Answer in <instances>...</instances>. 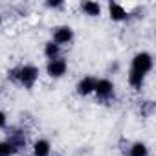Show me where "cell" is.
I'll list each match as a JSON object with an SVG mask.
<instances>
[{"label": "cell", "mask_w": 156, "mask_h": 156, "mask_svg": "<svg viewBox=\"0 0 156 156\" xmlns=\"http://www.w3.org/2000/svg\"><path fill=\"white\" fill-rule=\"evenodd\" d=\"M46 6H48V8H61L62 2H61V0H53V2H48Z\"/></svg>", "instance_id": "14"}, {"label": "cell", "mask_w": 156, "mask_h": 156, "mask_svg": "<svg viewBox=\"0 0 156 156\" xmlns=\"http://www.w3.org/2000/svg\"><path fill=\"white\" fill-rule=\"evenodd\" d=\"M83 11L87 15H90V17H98L101 13V6L98 2H85L83 4Z\"/></svg>", "instance_id": "10"}, {"label": "cell", "mask_w": 156, "mask_h": 156, "mask_svg": "<svg viewBox=\"0 0 156 156\" xmlns=\"http://www.w3.org/2000/svg\"><path fill=\"white\" fill-rule=\"evenodd\" d=\"M50 151H51V145H50L48 140H39V141H35V145H33L35 156H50Z\"/></svg>", "instance_id": "8"}, {"label": "cell", "mask_w": 156, "mask_h": 156, "mask_svg": "<svg viewBox=\"0 0 156 156\" xmlns=\"http://www.w3.org/2000/svg\"><path fill=\"white\" fill-rule=\"evenodd\" d=\"M94 92L98 94L99 99H108V98H112V94H114V85H112V81H108V79H99V81H96Z\"/></svg>", "instance_id": "3"}, {"label": "cell", "mask_w": 156, "mask_h": 156, "mask_svg": "<svg viewBox=\"0 0 156 156\" xmlns=\"http://www.w3.org/2000/svg\"><path fill=\"white\" fill-rule=\"evenodd\" d=\"M73 39V31H72V28H68V26H61V28H57L55 31H53V42L59 46V44H68L70 41Z\"/></svg>", "instance_id": "5"}, {"label": "cell", "mask_w": 156, "mask_h": 156, "mask_svg": "<svg viewBox=\"0 0 156 156\" xmlns=\"http://www.w3.org/2000/svg\"><path fill=\"white\" fill-rule=\"evenodd\" d=\"M129 156H149L147 145L145 143H134L129 151Z\"/></svg>", "instance_id": "11"}, {"label": "cell", "mask_w": 156, "mask_h": 156, "mask_svg": "<svg viewBox=\"0 0 156 156\" xmlns=\"http://www.w3.org/2000/svg\"><path fill=\"white\" fill-rule=\"evenodd\" d=\"M8 141L13 145L15 151H19V149H22V147L26 145V136H24L22 132H11V136L8 138Z\"/></svg>", "instance_id": "9"}, {"label": "cell", "mask_w": 156, "mask_h": 156, "mask_svg": "<svg viewBox=\"0 0 156 156\" xmlns=\"http://www.w3.org/2000/svg\"><path fill=\"white\" fill-rule=\"evenodd\" d=\"M17 151L13 149V145L9 141H0V156H13Z\"/></svg>", "instance_id": "13"}, {"label": "cell", "mask_w": 156, "mask_h": 156, "mask_svg": "<svg viewBox=\"0 0 156 156\" xmlns=\"http://www.w3.org/2000/svg\"><path fill=\"white\" fill-rule=\"evenodd\" d=\"M96 81L94 77H85V79H81L79 83H77V94H81V96H88L94 92L96 88Z\"/></svg>", "instance_id": "6"}, {"label": "cell", "mask_w": 156, "mask_h": 156, "mask_svg": "<svg viewBox=\"0 0 156 156\" xmlns=\"http://www.w3.org/2000/svg\"><path fill=\"white\" fill-rule=\"evenodd\" d=\"M108 11H110V19L112 20H125L127 19V11L119 6V4H116V2H110L108 4Z\"/></svg>", "instance_id": "7"}, {"label": "cell", "mask_w": 156, "mask_h": 156, "mask_svg": "<svg viewBox=\"0 0 156 156\" xmlns=\"http://www.w3.org/2000/svg\"><path fill=\"white\" fill-rule=\"evenodd\" d=\"M6 121H8V119H6V114L0 110V129H4V127H6Z\"/></svg>", "instance_id": "15"}, {"label": "cell", "mask_w": 156, "mask_h": 156, "mask_svg": "<svg viewBox=\"0 0 156 156\" xmlns=\"http://www.w3.org/2000/svg\"><path fill=\"white\" fill-rule=\"evenodd\" d=\"M37 77H39V70L31 64L17 68V81H20L24 85V88H31L37 81Z\"/></svg>", "instance_id": "2"}, {"label": "cell", "mask_w": 156, "mask_h": 156, "mask_svg": "<svg viewBox=\"0 0 156 156\" xmlns=\"http://www.w3.org/2000/svg\"><path fill=\"white\" fill-rule=\"evenodd\" d=\"M66 68H68V64H66V61H64L62 57H55V59H51V61L48 62V73H50L51 77H61V75H64V73H66Z\"/></svg>", "instance_id": "4"}, {"label": "cell", "mask_w": 156, "mask_h": 156, "mask_svg": "<svg viewBox=\"0 0 156 156\" xmlns=\"http://www.w3.org/2000/svg\"><path fill=\"white\" fill-rule=\"evenodd\" d=\"M44 53H46V57L51 61V59L59 57V46H57L55 42H48V44L44 46Z\"/></svg>", "instance_id": "12"}, {"label": "cell", "mask_w": 156, "mask_h": 156, "mask_svg": "<svg viewBox=\"0 0 156 156\" xmlns=\"http://www.w3.org/2000/svg\"><path fill=\"white\" fill-rule=\"evenodd\" d=\"M152 68V57L149 53H138L132 59V66H130V73H129V83L132 88L140 90L143 85L145 75L151 72Z\"/></svg>", "instance_id": "1"}]
</instances>
